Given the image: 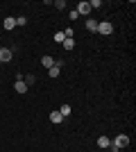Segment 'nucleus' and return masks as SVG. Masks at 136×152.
<instances>
[{"label":"nucleus","instance_id":"1","mask_svg":"<svg viewBox=\"0 0 136 152\" xmlns=\"http://www.w3.org/2000/svg\"><path fill=\"white\" fill-rule=\"evenodd\" d=\"M129 143H132V139L127 136V134H116V136H113V141H111V145L120 148V150H123V148H127Z\"/></svg>","mask_w":136,"mask_h":152},{"label":"nucleus","instance_id":"2","mask_svg":"<svg viewBox=\"0 0 136 152\" xmlns=\"http://www.w3.org/2000/svg\"><path fill=\"white\" fill-rule=\"evenodd\" d=\"M97 34H102V37L113 34V23H109V20H100V23H97Z\"/></svg>","mask_w":136,"mask_h":152},{"label":"nucleus","instance_id":"3","mask_svg":"<svg viewBox=\"0 0 136 152\" xmlns=\"http://www.w3.org/2000/svg\"><path fill=\"white\" fill-rule=\"evenodd\" d=\"M14 59L12 48H0V64H9Z\"/></svg>","mask_w":136,"mask_h":152},{"label":"nucleus","instance_id":"4","mask_svg":"<svg viewBox=\"0 0 136 152\" xmlns=\"http://www.w3.org/2000/svg\"><path fill=\"white\" fill-rule=\"evenodd\" d=\"M55 61H57V59H52L50 55H43V57H41V66H43V68H48V70L55 66Z\"/></svg>","mask_w":136,"mask_h":152},{"label":"nucleus","instance_id":"5","mask_svg":"<svg viewBox=\"0 0 136 152\" xmlns=\"http://www.w3.org/2000/svg\"><path fill=\"white\" fill-rule=\"evenodd\" d=\"M77 14H79V16H89V14H91L89 2H79V5H77Z\"/></svg>","mask_w":136,"mask_h":152},{"label":"nucleus","instance_id":"6","mask_svg":"<svg viewBox=\"0 0 136 152\" xmlns=\"http://www.w3.org/2000/svg\"><path fill=\"white\" fill-rule=\"evenodd\" d=\"M61 66H64V61H55V66L48 70V75H50V77H59V70H61Z\"/></svg>","mask_w":136,"mask_h":152},{"label":"nucleus","instance_id":"7","mask_svg":"<svg viewBox=\"0 0 136 152\" xmlns=\"http://www.w3.org/2000/svg\"><path fill=\"white\" fill-rule=\"evenodd\" d=\"M14 89H16V93H27V84L23 82V80H16V82H14Z\"/></svg>","mask_w":136,"mask_h":152},{"label":"nucleus","instance_id":"8","mask_svg":"<svg viewBox=\"0 0 136 152\" xmlns=\"http://www.w3.org/2000/svg\"><path fill=\"white\" fill-rule=\"evenodd\" d=\"M50 123H55V125L64 123V116L59 114V109H57V111H50Z\"/></svg>","mask_w":136,"mask_h":152},{"label":"nucleus","instance_id":"9","mask_svg":"<svg viewBox=\"0 0 136 152\" xmlns=\"http://www.w3.org/2000/svg\"><path fill=\"white\" fill-rule=\"evenodd\" d=\"M84 27H86L89 32H97V20H95V18H86Z\"/></svg>","mask_w":136,"mask_h":152},{"label":"nucleus","instance_id":"10","mask_svg":"<svg viewBox=\"0 0 136 152\" xmlns=\"http://www.w3.org/2000/svg\"><path fill=\"white\" fill-rule=\"evenodd\" d=\"M109 145H111L109 136H104V134H102V136H97V148H109Z\"/></svg>","mask_w":136,"mask_h":152},{"label":"nucleus","instance_id":"11","mask_svg":"<svg viewBox=\"0 0 136 152\" xmlns=\"http://www.w3.org/2000/svg\"><path fill=\"white\" fill-rule=\"evenodd\" d=\"M2 27H5V30H14V27H16V18H14V16H7Z\"/></svg>","mask_w":136,"mask_h":152},{"label":"nucleus","instance_id":"12","mask_svg":"<svg viewBox=\"0 0 136 152\" xmlns=\"http://www.w3.org/2000/svg\"><path fill=\"white\" fill-rule=\"evenodd\" d=\"M23 82L27 84V89H30V86H34V84H36V75H32V73H27L25 77H23Z\"/></svg>","mask_w":136,"mask_h":152},{"label":"nucleus","instance_id":"13","mask_svg":"<svg viewBox=\"0 0 136 152\" xmlns=\"http://www.w3.org/2000/svg\"><path fill=\"white\" fill-rule=\"evenodd\" d=\"M75 43H77L75 39H64V43H61V45H64L66 50H73V48H75Z\"/></svg>","mask_w":136,"mask_h":152},{"label":"nucleus","instance_id":"14","mask_svg":"<svg viewBox=\"0 0 136 152\" xmlns=\"http://www.w3.org/2000/svg\"><path fill=\"white\" fill-rule=\"evenodd\" d=\"M71 111H73L71 104H61V109H59V114L64 116V118H66V116H71Z\"/></svg>","mask_w":136,"mask_h":152},{"label":"nucleus","instance_id":"15","mask_svg":"<svg viewBox=\"0 0 136 152\" xmlns=\"http://www.w3.org/2000/svg\"><path fill=\"white\" fill-rule=\"evenodd\" d=\"M52 39H55V41H57V43H64V39H66L64 30H59V32H57V34H55V37H52Z\"/></svg>","mask_w":136,"mask_h":152},{"label":"nucleus","instance_id":"16","mask_svg":"<svg viewBox=\"0 0 136 152\" xmlns=\"http://www.w3.org/2000/svg\"><path fill=\"white\" fill-rule=\"evenodd\" d=\"M52 5L57 7L59 12H64V9H66V0H55V2H52Z\"/></svg>","mask_w":136,"mask_h":152},{"label":"nucleus","instance_id":"17","mask_svg":"<svg viewBox=\"0 0 136 152\" xmlns=\"http://www.w3.org/2000/svg\"><path fill=\"white\" fill-rule=\"evenodd\" d=\"M25 23H27V18H25V16H16V27H23V25H25Z\"/></svg>","mask_w":136,"mask_h":152},{"label":"nucleus","instance_id":"18","mask_svg":"<svg viewBox=\"0 0 136 152\" xmlns=\"http://www.w3.org/2000/svg\"><path fill=\"white\" fill-rule=\"evenodd\" d=\"M68 18H71V20H77V18H79V14H77V9H73V12L68 14Z\"/></svg>","mask_w":136,"mask_h":152}]
</instances>
